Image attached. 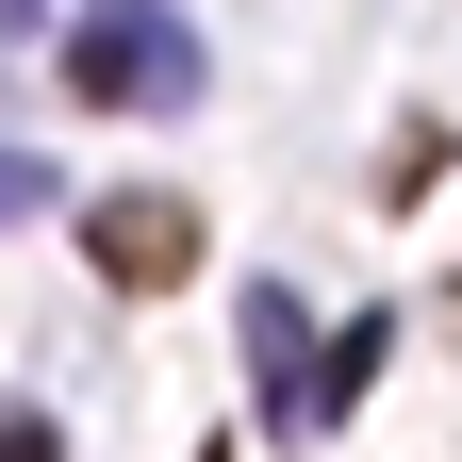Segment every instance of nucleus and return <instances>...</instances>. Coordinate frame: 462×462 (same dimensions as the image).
Wrapping results in <instances>:
<instances>
[{"mask_svg":"<svg viewBox=\"0 0 462 462\" xmlns=\"http://www.w3.org/2000/svg\"><path fill=\"white\" fill-rule=\"evenodd\" d=\"M67 83H83L99 116H182V99H199V33L165 17V0H83Z\"/></svg>","mask_w":462,"mask_h":462,"instance_id":"nucleus-1","label":"nucleus"},{"mask_svg":"<svg viewBox=\"0 0 462 462\" xmlns=\"http://www.w3.org/2000/svg\"><path fill=\"white\" fill-rule=\"evenodd\" d=\"M83 248H99V281L165 298V281L199 264V215H182V199H99V215H83Z\"/></svg>","mask_w":462,"mask_h":462,"instance_id":"nucleus-2","label":"nucleus"},{"mask_svg":"<svg viewBox=\"0 0 462 462\" xmlns=\"http://www.w3.org/2000/svg\"><path fill=\"white\" fill-rule=\"evenodd\" d=\"M248 380H264V430H314V346H298L281 281H248Z\"/></svg>","mask_w":462,"mask_h":462,"instance_id":"nucleus-3","label":"nucleus"},{"mask_svg":"<svg viewBox=\"0 0 462 462\" xmlns=\"http://www.w3.org/2000/svg\"><path fill=\"white\" fill-rule=\"evenodd\" d=\"M17 215H50V165H33V149H0V231H17Z\"/></svg>","mask_w":462,"mask_h":462,"instance_id":"nucleus-4","label":"nucleus"},{"mask_svg":"<svg viewBox=\"0 0 462 462\" xmlns=\"http://www.w3.org/2000/svg\"><path fill=\"white\" fill-rule=\"evenodd\" d=\"M0 17H33V0H0Z\"/></svg>","mask_w":462,"mask_h":462,"instance_id":"nucleus-5","label":"nucleus"}]
</instances>
